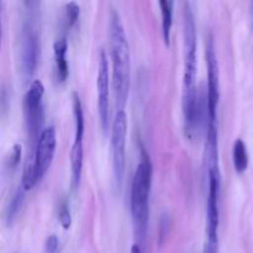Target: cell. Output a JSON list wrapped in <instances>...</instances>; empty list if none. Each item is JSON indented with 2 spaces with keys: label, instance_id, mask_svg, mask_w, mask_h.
I'll use <instances>...</instances> for the list:
<instances>
[{
  "label": "cell",
  "instance_id": "1",
  "mask_svg": "<svg viewBox=\"0 0 253 253\" xmlns=\"http://www.w3.org/2000/svg\"><path fill=\"white\" fill-rule=\"evenodd\" d=\"M183 115L185 127L197 123L199 89L197 88V26L190 2H183Z\"/></svg>",
  "mask_w": 253,
  "mask_h": 253
},
{
  "label": "cell",
  "instance_id": "2",
  "mask_svg": "<svg viewBox=\"0 0 253 253\" xmlns=\"http://www.w3.org/2000/svg\"><path fill=\"white\" fill-rule=\"evenodd\" d=\"M110 56L113 64V88L118 110H124L130 89L131 57L127 36L120 14L110 12Z\"/></svg>",
  "mask_w": 253,
  "mask_h": 253
},
{
  "label": "cell",
  "instance_id": "3",
  "mask_svg": "<svg viewBox=\"0 0 253 253\" xmlns=\"http://www.w3.org/2000/svg\"><path fill=\"white\" fill-rule=\"evenodd\" d=\"M152 184V163L145 150L141 151V161L137 165L131 184L130 208L136 234L145 242L150 216V193Z\"/></svg>",
  "mask_w": 253,
  "mask_h": 253
},
{
  "label": "cell",
  "instance_id": "4",
  "mask_svg": "<svg viewBox=\"0 0 253 253\" xmlns=\"http://www.w3.org/2000/svg\"><path fill=\"white\" fill-rule=\"evenodd\" d=\"M44 85L40 79L31 82L29 89L24 95V116L25 125L27 131V140H29V152L36 150L37 142L41 136L43 128L44 111L43 99Z\"/></svg>",
  "mask_w": 253,
  "mask_h": 253
},
{
  "label": "cell",
  "instance_id": "5",
  "mask_svg": "<svg viewBox=\"0 0 253 253\" xmlns=\"http://www.w3.org/2000/svg\"><path fill=\"white\" fill-rule=\"evenodd\" d=\"M40 53L39 34L32 21H25L17 40V68L22 83H29L36 71Z\"/></svg>",
  "mask_w": 253,
  "mask_h": 253
},
{
  "label": "cell",
  "instance_id": "6",
  "mask_svg": "<svg viewBox=\"0 0 253 253\" xmlns=\"http://www.w3.org/2000/svg\"><path fill=\"white\" fill-rule=\"evenodd\" d=\"M126 136H127V116L125 110H118L111 125V158H113L114 178L118 188L123 185L126 165Z\"/></svg>",
  "mask_w": 253,
  "mask_h": 253
},
{
  "label": "cell",
  "instance_id": "7",
  "mask_svg": "<svg viewBox=\"0 0 253 253\" xmlns=\"http://www.w3.org/2000/svg\"><path fill=\"white\" fill-rule=\"evenodd\" d=\"M73 114L76 131H74V141L71 150V173L72 187L73 189H77L81 184L84 162V111L81 98L77 93H73Z\"/></svg>",
  "mask_w": 253,
  "mask_h": 253
},
{
  "label": "cell",
  "instance_id": "8",
  "mask_svg": "<svg viewBox=\"0 0 253 253\" xmlns=\"http://www.w3.org/2000/svg\"><path fill=\"white\" fill-rule=\"evenodd\" d=\"M205 59H207L208 69L207 89L208 103H209V123H216V109L220 100V71L211 32H208L205 37Z\"/></svg>",
  "mask_w": 253,
  "mask_h": 253
},
{
  "label": "cell",
  "instance_id": "9",
  "mask_svg": "<svg viewBox=\"0 0 253 253\" xmlns=\"http://www.w3.org/2000/svg\"><path fill=\"white\" fill-rule=\"evenodd\" d=\"M96 93H98V113L103 130L108 131L110 124L109 110V63L108 57L103 48L99 53L98 74H96Z\"/></svg>",
  "mask_w": 253,
  "mask_h": 253
},
{
  "label": "cell",
  "instance_id": "10",
  "mask_svg": "<svg viewBox=\"0 0 253 253\" xmlns=\"http://www.w3.org/2000/svg\"><path fill=\"white\" fill-rule=\"evenodd\" d=\"M57 135L54 126L44 127L35 150V169L39 180L46 174L56 152Z\"/></svg>",
  "mask_w": 253,
  "mask_h": 253
},
{
  "label": "cell",
  "instance_id": "11",
  "mask_svg": "<svg viewBox=\"0 0 253 253\" xmlns=\"http://www.w3.org/2000/svg\"><path fill=\"white\" fill-rule=\"evenodd\" d=\"M54 62H56V73L58 82H64L68 77V62L66 54L68 49V41L66 36H62L54 42Z\"/></svg>",
  "mask_w": 253,
  "mask_h": 253
},
{
  "label": "cell",
  "instance_id": "12",
  "mask_svg": "<svg viewBox=\"0 0 253 253\" xmlns=\"http://www.w3.org/2000/svg\"><path fill=\"white\" fill-rule=\"evenodd\" d=\"M173 6L174 1L172 0H161L160 7L162 14V34L166 44H169L170 30L173 25Z\"/></svg>",
  "mask_w": 253,
  "mask_h": 253
},
{
  "label": "cell",
  "instance_id": "13",
  "mask_svg": "<svg viewBox=\"0 0 253 253\" xmlns=\"http://www.w3.org/2000/svg\"><path fill=\"white\" fill-rule=\"evenodd\" d=\"M232 161L237 173H244L249 167V152L247 147L241 138H237L232 147Z\"/></svg>",
  "mask_w": 253,
  "mask_h": 253
},
{
  "label": "cell",
  "instance_id": "14",
  "mask_svg": "<svg viewBox=\"0 0 253 253\" xmlns=\"http://www.w3.org/2000/svg\"><path fill=\"white\" fill-rule=\"evenodd\" d=\"M25 192H26V189L22 187V184H20L19 187H17V189L15 190L11 199H10L9 204H7L6 209H5V221H6V225H11L15 216H16L17 212H19L20 208H21L22 203H24Z\"/></svg>",
  "mask_w": 253,
  "mask_h": 253
},
{
  "label": "cell",
  "instance_id": "15",
  "mask_svg": "<svg viewBox=\"0 0 253 253\" xmlns=\"http://www.w3.org/2000/svg\"><path fill=\"white\" fill-rule=\"evenodd\" d=\"M79 14H81V7L77 2L69 1L64 6V22L66 27H72L76 21L78 20Z\"/></svg>",
  "mask_w": 253,
  "mask_h": 253
},
{
  "label": "cell",
  "instance_id": "16",
  "mask_svg": "<svg viewBox=\"0 0 253 253\" xmlns=\"http://www.w3.org/2000/svg\"><path fill=\"white\" fill-rule=\"evenodd\" d=\"M57 216H58V221L63 226V229H69L72 224V217L71 211H69L68 203L66 200H61L57 207Z\"/></svg>",
  "mask_w": 253,
  "mask_h": 253
},
{
  "label": "cell",
  "instance_id": "17",
  "mask_svg": "<svg viewBox=\"0 0 253 253\" xmlns=\"http://www.w3.org/2000/svg\"><path fill=\"white\" fill-rule=\"evenodd\" d=\"M21 155H22V147L20 143H15L12 146L11 151H10L9 156L5 160V166L9 169H15V168L19 166L20 161H21Z\"/></svg>",
  "mask_w": 253,
  "mask_h": 253
},
{
  "label": "cell",
  "instance_id": "18",
  "mask_svg": "<svg viewBox=\"0 0 253 253\" xmlns=\"http://www.w3.org/2000/svg\"><path fill=\"white\" fill-rule=\"evenodd\" d=\"M170 226V217L167 214H165L162 216L160 221V229H158V239H160V244H162L163 240L166 239L168 234V230Z\"/></svg>",
  "mask_w": 253,
  "mask_h": 253
},
{
  "label": "cell",
  "instance_id": "19",
  "mask_svg": "<svg viewBox=\"0 0 253 253\" xmlns=\"http://www.w3.org/2000/svg\"><path fill=\"white\" fill-rule=\"evenodd\" d=\"M44 247H46L47 253H56L57 250L59 247V240L56 235H49L46 239V244H44Z\"/></svg>",
  "mask_w": 253,
  "mask_h": 253
},
{
  "label": "cell",
  "instance_id": "20",
  "mask_svg": "<svg viewBox=\"0 0 253 253\" xmlns=\"http://www.w3.org/2000/svg\"><path fill=\"white\" fill-rule=\"evenodd\" d=\"M249 15H250V27H251V30H252V32H253V1L250 2Z\"/></svg>",
  "mask_w": 253,
  "mask_h": 253
},
{
  "label": "cell",
  "instance_id": "21",
  "mask_svg": "<svg viewBox=\"0 0 253 253\" xmlns=\"http://www.w3.org/2000/svg\"><path fill=\"white\" fill-rule=\"evenodd\" d=\"M131 253H142V247L138 244H133L131 247Z\"/></svg>",
  "mask_w": 253,
  "mask_h": 253
}]
</instances>
